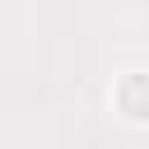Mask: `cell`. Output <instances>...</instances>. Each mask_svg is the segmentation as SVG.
<instances>
[{
    "mask_svg": "<svg viewBox=\"0 0 149 149\" xmlns=\"http://www.w3.org/2000/svg\"><path fill=\"white\" fill-rule=\"evenodd\" d=\"M112 107L121 112V121L144 126V116H149V84H144L140 70H130V74H121L112 84Z\"/></svg>",
    "mask_w": 149,
    "mask_h": 149,
    "instance_id": "6da1fadb",
    "label": "cell"
}]
</instances>
